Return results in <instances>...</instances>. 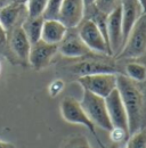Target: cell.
Listing matches in <instances>:
<instances>
[{
	"instance_id": "obj_1",
	"label": "cell",
	"mask_w": 146,
	"mask_h": 148,
	"mask_svg": "<svg viewBox=\"0 0 146 148\" xmlns=\"http://www.w3.org/2000/svg\"><path fill=\"white\" fill-rule=\"evenodd\" d=\"M116 89L120 92L128 115L129 134L142 130L145 112V99L138 82L130 80L123 74H116Z\"/></svg>"
},
{
	"instance_id": "obj_2",
	"label": "cell",
	"mask_w": 146,
	"mask_h": 148,
	"mask_svg": "<svg viewBox=\"0 0 146 148\" xmlns=\"http://www.w3.org/2000/svg\"><path fill=\"white\" fill-rule=\"evenodd\" d=\"M80 105L83 108L85 113L87 114V116L89 117V120L95 124V127L106 130L109 132L111 131L113 127L110 121L109 113H107L104 98L83 90Z\"/></svg>"
},
{
	"instance_id": "obj_3",
	"label": "cell",
	"mask_w": 146,
	"mask_h": 148,
	"mask_svg": "<svg viewBox=\"0 0 146 148\" xmlns=\"http://www.w3.org/2000/svg\"><path fill=\"white\" fill-rule=\"evenodd\" d=\"M146 51V13L136 22L119 53L120 58H137Z\"/></svg>"
},
{
	"instance_id": "obj_4",
	"label": "cell",
	"mask_w": 146,
	"mask_h": 148,
	"mask_svg": "<svg viewBox=\"0 0 146 148\" xmlns=\"http://www.w3.org/2000/svg\"><path fill=\"white\" fill-rule=\"evenodd\" d=\"M76 31L79 37L81 38V40L90 51L98 55H111V50L106 39L91 19L85 17L76 26Z\"/></svg>"
},
{
	"instance_id": "obj_5",
	"label": "cell",
	"mask_w": 146,
	"mask_h": 148,
	"mask_svg": "<svg viewBox=\"0 0 146 148\" xmlns=\"http://www.w3.org/2000/svg\"><path fill=\"white\" fill-rule=\"evenodd\" d=\"M61 114L66 122L71 124H80L86 127L92 133V136L95 137L97 143L101 145V147L105 148L97 136L95 124L91 122L89 117L87 116V114L85 113L83 108L80 105V101H78L73 97H65L61 103Z\"/></svg>"
},
{
	"instance_id": "obj_6",
	"label": "cell",
	"mask_w": 146,
	"mask_h": 148,
	"mask_svg": "<svg viewBox=\"0 0 146 148\" xmlns=\"http://www.w3.org/2000/svg\"><path fill=\"white\" fill-rule=\"evenodd\" d=\"M78 82L83 88V90L105 98L114 89H116V74L98 73L85 75L78 77Z\"/></svg>"
},
{
	"instance_id": "obj_7",
	"label": "cell",
	"mask_w": 146,
	"mask_h": 148,
	"mask_svg": "<svg viewBox=\"0 0 146 148\" xmlns=\"http://www.w3.org/2000/svg\"><path fill=\"white\" fill-rule=\"evenodd\" d=\"M89 56V55H88ZM88 56H85V58L81 62H78L71 66V72L73 74H76L79 77L85 76V75H91V74H98V73H115L116 74V66L115 64L110 60L104 58L102 55L101 58L92 56V58H88Z\"/></svg>"
},
{
	"instance_id": "obj_8",
	"label": "cell",
	"mask_w": 146,
	"mask_h": 148,
	"mask_svg": "<svg viewBox=\"0 0 146 148\" xmlns=\"http://www.w3.org/2000/svg\"><path fill=\"white\" fill-rule=\"evenodd\" d=\"M104 99H105V104H106V108H107L112 127L120 128L129 132L127 111H126L125 104L121 99V96H120V92L118 91V89H114Z\"/></svg>"
},
{
	"instance_id": "obj_9",
	"label": "cell",
	"mask_w": 146,
	"mask_h": 148,
	"mask_svg": "<svg viewBox=\"0 0 146 148\" xmlns=\"http://www.w3.org/2000/svg\"><path fill=\"white\" fill-rule=\"evenodd\" d=\"M58 51L67 58H82L92 54L79 37L76 27L67 29L65 37L58 45Z\"/></svg>"
},
{
	"instance_id": "obj_10",
	"label": "cell",
	"mask_w": 146,
	"mask_h": 148,
	"mask_svg": "<svg viewBox=\"0 0 146 148\" xmlns=\"http://www.w3.org/2000/svg\"><path fill=\"white\" fill-rule=\"evenodd\" d=\"M58 53V46L50 45L42 40L31 45L30 54H29V63L34 70H42L47 67L54 56Z\"/></svg>"
},
{
	"instance_id": "obj_11",
	"label": "cell",
	"mask_w": 146,
	"mask_h": 148,
	"mask_svg": "<svg viewBox=\"0 0 146 148\" xmlns=\"http://www.w3.org/2000/svg\"><path fill=\"white\" fill-rule=\"evenodd\" d=\"M86 6L83 0H63L58 21L67 29L76 27L86 15Z\"/></svg>"
},
{
	"instance_id": "obj_12",
	"label": "cell",
	"mask_w": 146,
	"mask_h": 148,
	"mask_svg": "<svg viewBox=\"0 0 146 148\" xmlns=\"http://www.w3.org/2000/svg\"><path fill=\"white\" fill-rule=\"evenodd\" d=\"M107 39L111 55L118 56L122 49V19H121V6L114 9L107 15Z\"/></svg>"
},
{
	"instance_id": "obj_13",
	"label": "cell",
	"mask_w": 146,
	"mask_h": 148,
	"mask_svg": "<svg viewBox=\"0 0 146 148\" xmlns=\"http://www.w3.org/2000/svg\"><path fill=\"white\" fill-rule=\"evenodd\" d=\"M144 14L143 6L139 0H122L121 19H122V41L123 45L136 22ZM123 47V46H122Z\"/></svg>"
},
{
	"instance_id": "obj_14",
	"label": "cell",
	"mask_w": 146,
	"mask_h": 148,
	"mask_svg": "<svg viewBox=\"0 0 146 148\" xmlns=\"http://www.w3.org/2000/svg\"><path fill=\"white\" fill-rule=\"evenodd\" d=\"M10 48L13 53L23 62L29 60V54L31 49V42L26 37L22 26H16L12 30L10 39H9Z\"/></svg>"
},
{
	"instance_id": "obj_15",
	"label": "cell",
	"mask_w": 146,
	"mask_h": 148,
	"mask_svg": "<svg viewBox=\"0 0 146 148\" xmlns=\"http://www.w3.org/2000/svg\"><path fill=\"white\" fill-rule=\"evenodd\" d=\"M66 31L67 27L58 19H45L41 31V40L47 43L58 46L65 37Z\"/></svg>"
},
{
	"instance_id": "obj_16",
	"label": "cell",
	"mask_w": 146,
	"mask_h": 148,
	"mask_svg": "<svg viewBox=\"0 0 146 148\" xmlns=\"http://www.w3.org/2000/svg\"><path fill=\"white\" fill-rule=\"evenodd\" d=\"M23 9L22 3H8L0 8V24L5 31H12L16 27L21 12Z\"/></svg>"
},
{
	"instance_id": "obj_17",
	"label": "cell",
	"mask_w": 146,
	"mask_h": 148,
	"mask_svg": "<svg viewBox=\"0 0 146 148\" xmlns=\"http://www.w3.org/2000/svg\"><path fill=\"white\" fill-rule=\"evenodd\" d=\"M43 17L39 16V17H28L25 19V22L22 25V29L24 30L26 37L29 39V41L31 42V45L38 42L39 40H41V31H42V25H43Z\"/></svg>"
},
{
	"instance_id": "obj_18",
	"label": "cell",
	"mask_w": 146,
	"mask_h": 148,
	"mask_svg": "<svg viewBox=\"0 0 146 148\" xmlns=\"http://www.w3.org/2000/svg\"><path fill=\"white\" fill-rule=\"evenodd\" d=\"M126 76L130 80L142 83L146 80V66L139 63L131 62L126 65Z\"/></svg>"
},
{
	"instance_id": "obj_19",
	"label": "cell",
	"mask_w": 146,
	"mask_h": 148,
	"mask_svg": "<svg viewBox=\"0 0 146 148\" xmlns=\"http://www.w3.org/2000/svg\"><path fill=\"white\" fill-rule=\"evenodd\" d=\"M61 148H91V146L87 137L78 133L67 137L62 143Z\"/></svg>"
},
{
	"instance_id": "obj_20",
	"label": "cell",
	"mask_w": 146,
	"mask_h": 148,
	"mask_svg": "<svg viewBox=\"0 0 146 148\" xmlns=\"http://www.w3.org/2000/svg\"><path fill=\"white\" fill-rule=\"evenodd\" d=\"M63 0H48L42 13L43 19H58Z\"/></svg>"
},
{
	"instance_id": "obj_21",
	"label": "cell",
	"mask_w": 146,
	"mask_h": 148,
	"mask_svg": "<svg viewBox=\"0 0 146 148\" xmlns=\"http://www.w3.org/2000/svg\"><path fill=\"white\" fill-rule=\"evenodd\" d=\"M48 0H28V17L34 18L42 16Z\"/></svg>"
},
{
	"instance_id": "obj_22",
	"label": "cell",
	"mask_w": 146,
	"mask_h": 148,
	"mask_svg": "<svg viewBox=\"0 0 146 148\" xmlns=\"http://www.w3.org/2000/svg\"><path fill=\"white\" fill-rule=\"evenodd\" d=\"M121 2H122V0H95L94 6L99 12L109 15L114 9H116L118 7L121 6Z\"/></svg>"
},
{
	"instance_id": "obj_23",
	"label": "cell",
	"mask_w": 146,
	"mask_h": 148,
	"mask_svg": "<svg viewBox=\"0 0 146 148\" xmlns=\"http://www.w3.org/2000/svg\"><path fill=\"white\" fill-rule=\"evenodd\" d=\"M127 148H146V130H138L132 133L128 141Z\"/></svg>"
},
{
	"instance_id": "obj_24",
	"label": "cell",
	"mask_w": 146,
	"mask_h": 148,
	"mask_svg": "<svg viewBox=\"0 0 146 148\" xmlns=\"http://www.w3.org/2000/svg\"><path fill=\"white\" fill-rule=\"evenodd\" d=\"M110 134H111L112 143L119 145L129 136V132L123 129H120V128H112L110 131Z\"/></svg>"
},
{
	"instance_id": "obj_25",
	"label": "cell",
	"mask_w": 146,
	"mask_h": 148,
	"mask_svg": "<svg viewBox=\"0 0 146 148\" xmlns=\"http://www.w3.org/2000/svg\"><path fill=\"white\" fill-rule=\"evenodd\" d=\"M0 148H15V146L13 144H10V143L0 140Z\"/></svg>"
},
{
	"instance_id": "obj_26",
	"label": "cell",
	"mask_w": 146,
	"mask_h": 148,
	"mask_svg": "<svg viewBox=\"0 0 146 148\" xmlns=\"http://www.w3.org/2000/svg\"><path fill=\"white\" fill-rule=\"evenodd\" d=\"M83 2H85V6H86V8H88V7H91V6H94V3H95V0H83Z\"/></svg>"
},
{
	"instance_id": "obj_27",
	"label": "cell",
	"mask_w": 146,
	"mask_h": 148,
	"mask_svg": "<svg viewBox=\"0 0 146 148\" xmlns=\"http://www.w3.org/2000/svg\"><path fill=\"white\" fill-rule=\"evenodd\" d=\"M5 37H6V31L0 24V39H5Z\"/></svg>"
},
{
	"instance_id": "obj_28",
	"label": "cell",
	"mask_w": 146,
	"mask_h": 148,
	"mask_svg": "<svg viewBox=\"0 0 146 148\" xmlns=\"http://www.w3.org/2000/svg\"><path fill=\"white\" fill-rule=\"evenodd\" d=\"M9 1H10V0H0V8L3 7V6H6V5H8Z\"/></svg>"
},
{
	"instance_id": "obj_29",
	"label": "cell",
	"mask_w": 146,
	"mask_h": 148,
	"mask_svg": "<svg viewBox=\"0 0 146 148\" xmlns=\"http://www.w3.org/2000/svg\"><path fill=\"white\" fill-rule=\"evenodd\" d=\"M142 6H143V9H144V13H146V0H139Z\"/></svg>"
},
{
	"instance_id": "obj_30",
	"label": "cell",
	"mask_w": 146,
	"mask_h": 148,
	"mask_svg": "<svg viewBox=\"0 0 146 148\" xmlns=\"http://www.w3.org/2000/svg\"><path fill=\"white\" fill-rule=\"evenodd\" d=\"M109 148H120V146H119L118 144H113V143H112V145H111Z\"/></svg>"
}]
</instances>
